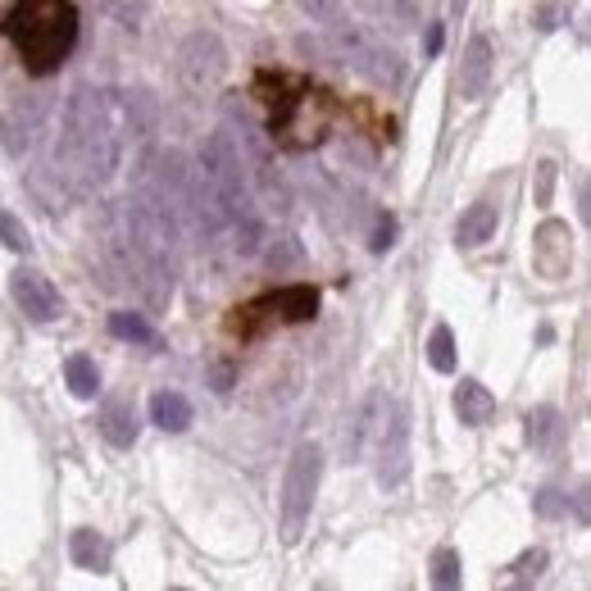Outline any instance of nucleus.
<instances>
[{"label":"nucleus","instance_id":"obj_24","mask_svg":"<svg viewBox=\"0 0 591 591\" xmlns=\"http://www.w3.org/2000/svg\"><path fill=\"white\" fill-rule=\"evenodd\" d=\"M65 378H69V391L78 400H91L101 391V373H96V360L91 355H69L65 360Z\"/></svg>","mask_w":591,"mask_h":591},{"label":"nucleus","instance_id":"obj_28","mask_svg":"<svg viewBox=\"0 0 591 591\" xmlns=\"http://www.w3.org/2000/svg\"><path fill=\"white\" fill-rule=\"evenodd\" d=\"M0 246H10V251H19V255L33 251V241H27V228L14 219L10 209H0Z\"/></svg>","mask_w":591,"mask_h":591},{"label":"nucleus","instance_id":"obj_31","mask_svg":"<svg viewBox=\"0 0 591 591\" xmlns=\"http://www.w3.org/2000/svg\"><path fill=\"white\" fill-rule=\"evenodd\" d=\"M537 514H542V519H559V514H569V496H559V491H542V496H537Z\"/></svg>","mask_w":591,"mask_h":591},{"label":"nucleus","instance_id":"obj_16","mask_svg":"<svg viewBox=\"0 0 591 591\" xmlns=\"http://www.w3.org/2000/svg\"><path fill=\"white\" fill-rule=\"evenodd\" d=\"M114 110H118V128L133 133V137H146L155 133V118H160V105H155L150 91H114Z\"/></svg>","mask_w":591,"mask_h":591},{"label":"nucleus","instance_id":"obj_5","mask_svg":"<svg viewBox=\"0 0 591 591\" xmlns=\"http://www.w3.org/2000/svg\"><path fill=\"white\" fill-rule=\"evenodd\" d=\"M201 173L214 182L224 209H228V237H232V251L241 260L260 255L264 246V224H260V205L251 192V173H246V155L232 137V128H214L201 146Z\"/></svg>","mask_w":591,"mask_h":591},{"label":"nucleus","instance_id":"obj_8","mask_svg":"<svg viewBox=\"0 0 591 591\" xmlns=\"http://www.w3.org/2000/svg\"><path fill=\"white\" fill-rule=\"evenodd\" d=\"M232 332L241 337H260L269 323H309L319 315V287L309 283H292L283 292H269V296H255L251 305L232 309Z\"/></svg>","mask_w":591,"mask_h":591},{"label":"nucleus","instance_id":"obj_10","mask_svg":"<svg viewBox=\"0 0 591 591\" xmlns=\"http://www.w3.org/2000/svg\"><path fill=\"white\" fill-rule=\"evenodd\" d=\"M368 459L378 464V482L383 487H400L410 474V410L400 406V400L391 396V406H387V423L378 432V442H373Z\"/></svg>","mask_w":591,"mask_h":591},{"label":"nucleus","instance_id":"obj_1","mask_svg":"<svg viewBox=\"0 0 591 591\" xmlns=\"http://www.w3.org/2000/svg\"><path fill=\"white\" fill-rule=\"evenodd\" d=\"M105 251L123 287H133L150 309L169 305L182 264V228L169 205L141 192L114 201L105 214Z\"/></svg>","mask_w":591,"mask_h":591},{"label":"nucleus","instance_id":"obj_9","mask_svg":"<svg viewBox=\"0 0 591 591\" xmlns=\"http://www.w3.org/2000/svg\"><path fill=\"white\" fill-rule=\"evenodd\" d=\"M224 78H228V46L214 33L201 27L178 46V82L186 87V96H214Z\"/></svg>","mask_w":591,"mask_h":591},{"label":"nucleus","instance_id":"obj_7","mask_svg":"<svg viewBox=\"0 0 591 591\" xmlns=\"http://www.w3.org/2000/svg\"><path fill=\"white\" fill-rule=\"evenodd\" d=\"M323 482V451L319 442H300L287 459L283 496H277V514H283V542H300L309 514H315V496Z\"/></svg>","mask_w":591,"mask_h":591},{"label":"nucleus","instance_id":"obj_17","mask_svg":"<svg viewBox=\"0 0 591 591\" xmlns=\"http://www.w3.org/2000/svg\"><path fill=\"white\" fill-rule=\"evenodd\" d=\"M42 114H46V105L42 101H33V105H19L5 123H0V141H5V150L10 155H23V150H33V141H37V133H42Z\"/></svg>","mask_w":591,"mask_h":591},{"label":"nucleus","instance_id":"obj_23","mask_svg":"<svg viewBox=\"0 0 591 591\" xmlns=\"http://www.w3.org/2000/svg\"><path fill=\"white\" fill-rule=\"evenodd\" d=\"M555 432H559V410L555 406H533L523 414V437L533 451H546L555 442Z\"/></svg>","mask_w":591,"mask_h":591},{"label":"nucleus","instance_id":"obj_2","mask_svg":"<svg viewBox=\"0 0 591 591\" xmlns=\"http://www.w3.org/2000/svg\"><path fill=\"white\" fill-rule=\"evenodd\" d=\"M123 155V128L114 110V91L105 87H73L59 118V141H55V173L69 182L73 196H91L118 173Z\"/></svg>","mask_w":591,"mask_h":591},{"label":"nucleus","instance_id":"obj_32","mask_svg":"<svg viewBox=\"0 0 591 591\" xmlns=\"http://www.w3.org/2000/svg\"><path fill=\"white\" fill-rule=\"evenodd\" d=\"M550 186H555V164H537V205H550Z\"/></svg>","mask_w":591,"mask_h":591},{"label":"nucleus","instance_id":"obj_6","mask_svg":"<svg viewBox=\"0 0 591 591\" xmlns=\"http://www.w3.org/2000/svg\"><path fill=\"white\" fill-rule=\"evenodd\" d=\"M300 46H315L319 55L332 59V65L360 73L378 91H400V82H406V59H400V50L387 46V37L364 33V27H355V23H337L332 19L328 37H319V42L300 37Z\"/></svg>","mask_w":591,"mask_h":591},{"label":"nucleus","instance_id":"obj_33","mask_svg":"<svg viewBox=\"0 0 591 591\" xmlns=\"http://www.w3.org/2000/svg\"><path fill=\"white\" fill-rule=\"evenodd\" d=\"M442 50V23H432L428 27V55H437Z\"/></svg>","mask_w":591,"mask_h":591},{"label":"nucleus","instance_id":"obj_22","mask_svg":"<svg viewBox=\"0 0 591 591\" xmlns=\"http://www.w3.org/2000/svg\"><path fill=\"white\" fill-rule=\"evenodd\" d=\"M110 332L118 341H133V346H160V332H155V323L146 315H137V309H114L110 315Z\"/></svg>","mask_w":591,"mask_h":591},{"label":"nucleus","instance_id":"obj_19","mask_svg":"<svg viewBox=\"0 0 591 591\" xmlns=\"http://www.w3.org/2000/svg\"><path fill=\"white\" fill-rule=\"evenodd\" d=\"M360 10L378 23L383 33L391 27L396 37L400 33H414V27H419V5H414V0H360Z\"/></svg>","mask_w":591,"mask_h":591},{"label":"nucleus","instance_id":"obj_25","mask_svg":"<svg viewBox=\"0 0 591 591\" xmlns=\"http://www.w3.org/2000/svg\"><path fill=\"white\" fill-rule=\"evenodd\" d=\"M428 364L437 373H455V337H451L446 323H437L432 337H428Z\"/></svg>","mask_w":591,"mask_h":591},{"label":"nucleus","instance_id":"obj_30","mask_svg":"<svg viewBox=\"0 0 591 591\" xmlns=\"http://www.w3.org/2000/svg\"><path fill=\"white\" fill-rule=\"evenodd\" d=\"M300 10L315 19V23H332L341 14V0H300Z\"/></svg>","mask_w":591,"mask_h":591},{"label":"nucleus","instance_id":"obj_26","mask_svg":"<svg viewBox=\"0 0 591 591\" xmlns=\"http://www.w3.org/2000/svg\"><path fill=\"white\" fill-rule=\"evenodd\" d=\"M464 582V565H459V550L442 546L432 555V587H459Z\"/></svg>","mask_w":591,"mask_h":591},{"label":"nucleus","instance_id":"obj_13","mask_svg":"<svg viewBox=\"0 0 591 591\" xmlns=\"http://www.w3.org/2000/svg\"><path fill=\"white\" fill-rule=\"evenodd\" d=\"M491 37L487 33H474L469 46H464V59H459V101H482V91L491 82Z\"/></svg>","mask_w":591,"mask_h":591},{"label":"nucleus","instance_id":"obj_20","mask_svg":"<svg viewBox=\"0 0 591 591\" xmlns=\"http://www.w3.org/2000/svg\"><path fill=\"white\" fill-rule=\"evenodd\" d=\"M69 555L87 573H110V542L96 533V527H78V533L69 537Z\"/></svg>","mask_w":591,"mask_h":591},{"label":"nucleus","instance_id":"obj_11","mask_svg":"<svg viewBox=\"0 0 591 591\" xmlns=\"http://www.w3.org/2000/svg\"><path fill=\"white\" fill-rule=\"evenodd\" d=\"M10 296L19 300V309L33 323H55L59 319V309H65V300H59V292H55V283L42 273V269H27V264H19L14 273H10Z\"/></svg>","mask_w":591,"mask_h":591},{"label":"nucleus","instance_id":"obj_4","mask_svg":"<svg viewBox=\"0 0 591 591\" xmlns=\"http://www.w3.org/2000/svg\"><path fill=\"white\" fill-rule=\"evenodd\" d=\"M0 33L23 59L33 78H50L65 69V59L78 46V5L73 0H14L0 19Z\"/></svg>","mask_w":591,"mask_h":591},{"label":"nucleus","instance_id":"obj_12","mask_svg":"<svg viewBox=\"0 0 591 591\" xmlns=\"http://www.w3.org/2000/svg\"><path fill=\"white\" fill-rule=\"evenodd\" d=\"M387 406H391L387 391H368L355 406V414L346 423V459L351 464H368V451H373V442H378V432L387 423Z\"/></svg>","mask_w":591,"mask_h":591},{"label":"nucleus","instance_id":"obj_27","mask_svg":"<svg viewBox=\"0 0 591 591\" xmlns=\"http://www.w3.org/2000/svg\"><path fill=\"white\" fill-rule=\"evenodd\" d=\"M396 232H400V224H396V214H378V219H373V232H368V251L373 255H387L391 246H396Z\"/></svg>","mask_w":591,"mask_h":591},{"label":"nucleus","instance_id":"obj_3","mask_svg":"<svg viewBox=\"0 0 591 591\" xmlns=\"http://www.w3.org/2000/svg\"><path fill=\"white\" fill-rule=\"evenodd\" d=\"M255 82L273 87V96H264L269 105V141L277 150H319L332 137V123L341 114V101L323 82H309V78H292V73H260Z\"/></svg>","mask_w":591,"mask_h":591},{"label":"nucleus","instance_id":"obj_18","mask_svg":"<svg viewBox=\"0 0 591 591\" xmlns=\"http://www.w3.org/2000/svg\"><path fill=\"white\" fill-rule=\"evenodd\" d=\"M455 414H459L464 428H482L496 414V396L478 378H459V387H455Z\"/></svg>","mask_w":591,"mask_h":591},{"label":"nucleus","instance_id":"obj_15","mask_svg":"<svg viewBox=\"0 0 591 591\" xmlns=\"http://www.w3.org/2000/svg\"><path fill=\"white\" fill-rule=\"evenodd\" d=\"M496 224H501V209L491 201H474L455 224V246L459 251H478V246H487L496 237Z\"/></svg>","mask_w":591,"mask_h":591},{"label":"nucleus","instance_id":"obj_29","mask_svg":"<svg viewBox=\"0 0 591 591\" xmlns=\"http://www.w3.org/2000/svg\"><path fill=\"white\" fill-rule=\"evenodd\" d=\"M510 569H514V578H519V582H527V578H537V573L546 569V550L537 546V550H527V555H519V559H514V565H510Z\"/></svg>","mask_w":591,"mask_h":591},{"label":"nucleus","instance_id":"obj_21","mask_svg":"<svg viewBox=\"0 0 591 591\" xmlns=\"http://www.w3.org/2000/svg\"><path fill=\"white\" fill-rule=\"evenodd\" d=\"M150 423L164 432H186L192 428V400L182 391H155L150 396Z\"/></svg>","mask_w":591,"mask_h":591},{"label":"nucleus","instance_id":"obj_14","mask_svg":"<svg viewBox=\"0 0 591 591\" xmlns=\"http://www.w3.org/2000/svg\"><path fill=\"white\" fill-rule=\"evenodd\" d=\"M96 428H101V437L114 446V451H133L137 437H141V423H137V410L128 406L123 396H110L101 414H96Z\"/></svg>","mask_w":591,"mask_h":591}]
</instances>
